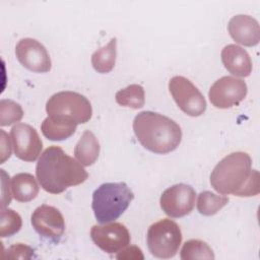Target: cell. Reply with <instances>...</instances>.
<instances>
[{
    "instance_id": "cell-1",
    "label": "cell",
    "mask_w": 260,
    "mask_h": 260,
    "mask_svg": "<svg viewBox=\"0 0 260 260\" xmlns=\"http://www.w3.org/2000/svg\"><path fill=\"white\" fill-rule=\"evenodd\" d=\"M210 184L222 195L251 197L260 192L259 172L252 170V158L244 151L224 156L211 172Z\"/></svg>"
},
{
    "instance_id": "cell-16",
    "label": "cell",
    "mask_w": 260,
    "mask_h": 260,
    "mask_svg": "<svg viewBox=\"0 0 260 260\" xmlns=\"http://www.w3.org/2000/svg\"><path fill=\"white\" fill-rule=\"evenodd\" d=\"M100 148V143L95 135L91 131L86 130L74 147V155L82 166L88 167L96 161Z\"/></svg>"
},
{
    "instance_id": "cell-7",
    "label": "cell",
    "mask_w": 260,
    "mask_h": 260,
    "mask_svg": "<svg viewBox=\"0 0 260 260\" xmlns=\"http://www.w3.org/2000/svg\"><path fill=\"white\" fill-rule=\"evenodd\" d=\"M169 90L177 106L188 116L199 117L206 110V101L200 90L186 77L174 76L169 81Z\"/></svg>"
},
{
    "instance_id": "cell-13",
    "label": "cell",
    "mask_w": 260,
    "mask_h": 260,
    "mask_svg": "<svg viewBox=\"0 0 260 260\" xmlns=\"http://www.w3.org/2000/svg\"><path fill=\"white\" fill-rule=\"evenodd\" d=\"M10 136L16 157L24 161H35L39 157L43 142L34 127L18 123L11 128Z\"/></svg>"
},
{
    "instance_id": "cell-21",
    "label": "cell",
    "mask_w": 260,
    "mask_h": 260,
    "mask_svg": "<svg viewBox=\"0 0 260 260\" xmlns=\"http://www.w3.org/2000/svg\"><path fill=\"white\" fill-rule=\"evenodd\" d=\"M76 127L77 126L75 125L64 124L47 117L41 125V131L49 140L62 141L72 136L76 130Z\"/></svg>"
},
{
    "instance_id": "cell-20",
    "label": "cell",
    "mask_w": 260,
    "mask_h": 260,
    "mask_svg": "<svg viewBox=\"0 0 260 260\" xmlns=\"http://www.w3.org/2000/svg\"><path fill=\"white\" fill-rule=\"evenodd\" d=\"M229 202V197L217 195L210 191H203L198 195L197 210L200 214L210 216L216 214Z\"/></svg>"
},
{
    "instance_id": "cell-12",
    "label": "cell",
    "mask_w": 260,
    "mask_h": 260,
    "mask_svg": "<svg viewBox=\"0 0 260 260\" xmlns=\"http://www.w3.org/2000/svg\"><path fill=\"white\" fill-rule=\"evenodd\" d=\"M15 55L19 63L29 71L46 73L51 70L52 62L47 49L35 39H21L15 47Z\"/></svg>"
},
{
    "instance_id": "cell-11",
    "label": "cell",
    "mask_w": 260,
    "mask_h": 260,
    "mask_svg": "<svg viewBox=\"0 0 260 260\" xmlns=\"http://www.w3.org/2000/svg\"><path fill=\"white\" fill-rule=\"evenodd\" d=\"M90 238L100 249L109 254L122 251L131 241L129 231L120 222L93 225L90 230Z\"/></svg>"
},
{
    "instance_id": "cell-24",
    "label": "cell",
    "mask_w": 260,
    "mask_h": 260,
    "mask_svg": "<svg viewBox=\"0 0 260 260\" xmlns=\"http://www.w3.org/2000/svg\"><path fill=\"white\" fill-rule=\"evenodd\" d=\"M23 117L21 106L11 100H1L0 102V125L9 126L19 122Z\"/></svg>"
},
{
    "instance_id": "cell-17",
    "label": "cell",
    "mask_w": 260,
    "mask_h": 260,
    "mask_svg": "<svg viewBox=\"0 0 260 260\" xmlns=\"http://www.w3.org/2000/svg\"><path fill=\"white\" fill-rule=\"evenodd\" d=\"M40 187L36 178L28 173H19L11 179V191L15 200L29 202L39 193Z\"/></svg>"
},
{
    "instance_id": "cell-28",
    "label": "cell",
    "mask_w": 260,
    "mask_h": 260,
    "mask_svg": "<svg viewBox=\"0 0 260 260\" xmlns=\"http://www.w3.org/2000/svg\"><path fill=\"white\" fill-rule=\"evenodd\" d=\"M1 135H2V148H1L2 158H1V164H3L7 158L10 157L11 147H10L9 139H6V133L3 130H1Z\"/></svg>"
},
{
    "instance_id": "cell-26",
    "label": "cell",
    "mask_w": 260,
    "mask_h": 260,
    "mask_svg": "<svg viewBox=\"0 0 260 260\" xmlns=\"http://www.w3.org/2000/svg\"><path fill=\"white\" fill-rule=\"evenodd\" d=\"M1 174H2V204H1V207H6L11 202V193H10V188H9V182L7 183V181L9 180V176L7 177V179L5 178L6 173L4 170H1Z\"/></svg>"
},
{
    "instance_id": "cell-6",
    "label": "cell",
    "mask_w": 260,
    "mask_h": 260,
    "mask_svg": "<svg viewBox=\"0 0 260 260\" xmlns=\"http://www.w3.org/2000/svg\"><path fill=\"white\" fill-rule=\"evenodd\" d=\"M147 247L156 258L169 259L174 257L182 243V232L177 222L162 218L152 223L147 231Z\"/></svg>"
},
{
    "instance_id": "cell-22",
    "label": "cell",
    "mask_w": 260,
    "mask_h": 260,
    "mask_svg": "<svg viewBox=\"0 0 260 260\" xmlns=\"http://www.w3.org/2000/svg\"><path fill=\"white\" fill-rule=\"evenodd\" d=\"M182 260L190 259H214V253L207 243L201 240L186 241L181 249Z\"/></svg>"
},
{
    "instance_id": "cell-25",
    "label": "cell",
    "mask_w": 260,
    "mask_h": 260,
    "mask_svg": "<svg viewBox=\"0 0 260 260\" xmlns=\"http://www.w3.org/2000/svg\"><path fill=\"white\" fill-rule=\"evenodd\" d=\"M35 255V250L24 244L18 243L10 246L5 252V257L9 259H31Z\"/></svg>"
},
{
    "instance_id": "cell-14",
    "label": "cell",
    "mask_w": 260,
    "mask_h": 260,
    "mask_svg": "<svg viewBox=\"0 0 260 260\" xmlns=\"http://www.w3.org/2000/svg\"><path fill=\"white\" fill-rule=\"evenodd\" d=\"M228 31L236 43L246 47L256 46L260 41L259 23L250 15L233 16L228 23Z\"/></svg>"
},
{
    "instance_id": "cell-5",
    "label": "cell",
    "mask_w": 260,
    "mask_h": 260,
    "mask_svg": "<svg viewBox=\"0 0 260 260\" xmlns=\"http://www.w3.org/2000/svg\"><path fill=\"white\" fill-rule=\"evenodd\" d=\"M48 117L68 125L84 124L92 116L90 102L75 91H59L51 95L46 104Z\"/></svg>"
},
{
    "instance_id": "cell-3",
    "label": "cell",
    "mask_w": 260,
    "mask_h": 260,
    "mask_svg": "<svg viewBox=\"0 0 260 260\" xmlns=\"http://www.w3.org/2000/svg\"><path fill=\"white\" fill-rule=\"evenodd\" d=\"M133 131L144 148L157 154L174 151L182 140V130L174 120L151 111L135 116Z\"/></svg>"
},
{
    "instance_id": "cell-9",
    "label": "cell",
    "mask_w": 260,
    "mask_h": 260,
    "mask_svg": "<svg viewBox=\"0 0 260 260\" xmlns=\"http://www.w3.org/2000/svg\"><path fill=\"white\" fill-rule=\"evenodd\" d=\"M195 190L184 183L173 185L160 195L159 203L162 211L173 218L189 214L195 205Z\"/></svg>"
},
{
    "instance_id": "cell-15",
    "label": "cell",
    "mask_w": 260,
    "mask_h": 260,
    "mask_svg": "<svg viewBox=\"0 0 260 260\" xmlns=\"http://www.w3.org/2000/svg\"><path fill=\"white\" fill-rule=\"evenodd\" d=\"M220 58L225 69L233 75L248 77L252 72L251 57L245 49L238 45H226L220 53Z\"/></svg>"
},
{
    "instance_id": "cell-10",
    "label": "cell",
    "mask_w": 260,
    "mask_h": 260,
    "mask_svg": "<svg viewBox=\"0 0 260 260\" xmlns=\"http://www.w3.org/2000/svg\"><path fill=\"white\" fill-rule=\"evenodd\" d=\"M30 222L35 231L42 237L58 243L65 232V221L62 213L54 206L43 204L35 209Z\"/></svg>"
},
{
    "instance_id": "cell-23",
    "label": "cell",
    "mask_w": 260,
    "mask_h": 260,
    "mask_svg": "<svg viewBox=\"0 0 260 260\" xmlns=\"http://www.w3.org/2000/svg\"><path fill=\"white\" fill-rule=\"evenodd\" d=\"M22 220L20 215L6 207H1V220H0V236L2 238L11 237L18 233L21 229Z\"/></svg>"
},
{
    "instance_id": "cell-4",
    "label": "cell",
    "mask_w": 260,
    "mask_h": 260,
    "mask_svg": "<svg viewBox=\"0 0 260 260\" xmlns=\"http://www.w3.org/2000/svg\"><path fill=\"white\" fill-rule=\"evenodd\" d=\"M134 194L124 182L104 183L92 194L91 207L100 223L118 219L128 208Z\"/></svg>"
},
{
    "instance_id": "cell-8",
    "label": "cell",
    "mask_w": 260,
    "mask_h": 260,
    "mask_svg": "<svg viewBox=\"0 0 260 260\" xmlns=\"http://www.w3.org/2000/svg\"><path fill=\"white\" fill-rule=\"evenodd\" d=\"M247 84L244 80L233 76L217 79L208 91L210 103L217 109H229L238 106L247 95Z\"/></svg>"
},
{
    "instance_id": "cell-2",
    "label": "cell",
    "mask_w": 260,
    "mask_h": 260,
    "mask_svg": "<svg viewBox=\"0 0 260 260\" xmlns=\"http://www.w3.org/2000/svg\"><path fill=\"white\" fill-rule=\"evenodd\" d=\"M37 179L48 193L59 194L67 188L82 184L88 178L83 166L59 146H49L36 167Z\"/></svg>"
},
{
    "instance_id": "cell-27",
    "label": "cell",
    "mask_w": 260,
    "mask_h": 260,
    "mask_svg": "<svg viewBox=\"0 0 260 260\" xmlns=\"http://www.w3.org/2000/svg\"><path fill=\"white\" fill-rule=\"evenodd\" d=\"M117 259H143L141 250L136 246H131L127 249H123L117 256Z\"/></svg>"
},
{
    "instance_id": "cell-19",
    "label": "cell",
    "mask_w": 260,
    "mask_h": 260,
    "mask_svg": "<svg viewBox=\"0 0 260 260\" xmlns=\"http://www.w3.org/2000/svg\"><path fill=\"white\" fill-rule=\"evenodd\" d=\"M115 100L118 105L131 109H140L145 104V92L141 85L130 84L127 87L120 89L115 94Z\"/></svg>"
},
{
    "instance_id": "cell-18",
    "label": "cell",
    "mask_w": 260,
    "mask_h": 260,
    "mask_svg": "<svg viewBox=\"0 0 260 260\" xmlns=\"http://www.w3.org/2000/svg\"><path fill=\"white\" fill-rule=\"evenodd\" d=\"M117 56V39L113 38L104 47L91 55V65L99 73H109L113 70Z\"/></svg>"
}]
</instances>
